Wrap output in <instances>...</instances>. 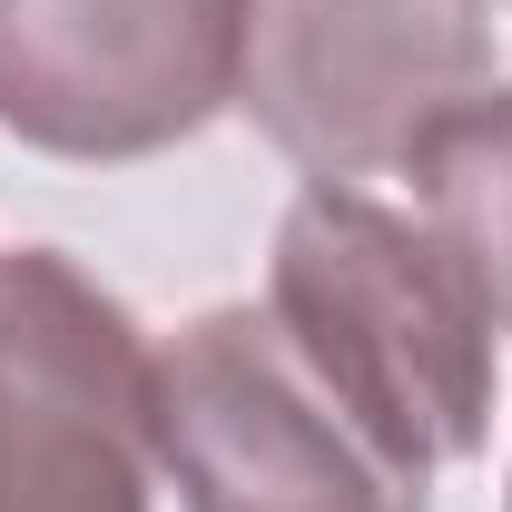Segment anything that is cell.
<instances>
[{
	"instance_id": "cell-3",
	"label": "cell",
	"mask_w": 512,
	"mask_h": 512,
	"mask_svg": "<svg viewBox=\"0 0 512 512\" xmlns=\"http://www.w3.org/2000/svg\"><path fill=\"white\" fill-rule=\"evenodd\" d=\"M493 89L483 0H247L237 109L306 188L404 178L424 138Z\"/></svg>"
},
{
	"instance_id": "cell-5",
	"label": "cell",
	"mask_w": 512,
	"mask_h": 512,
	"mask_svg": "<svg viewBox=\"0 0 512 512\" xmlns=\"http://www.w3.org/2000/svg\"><path fill=\"white\" fill-rule=\"evenodd\" d=\"M247 0H0V128L69 168L188 148L237 109Z\"/></svg>"
},
{
	"instance_id": "cell-2",
	"label": "cell",
	"mask_w": 512,
	"mask_h": 512,
	"mask_svg": "<svg viewBox=\"0 0 512 512\" xmlns=\"http://www.w3.org/2000/svg\"><path fill=\"white\" fill-rule=\"evenodd\" d=\"M158 483L188 512H434V473L394 463L266 306L158 345Z\"/></svg>"
},
{
	"instance_id": "cell-4",
	"label": "cell",
	"mask_w": 512,
	"mask_h": 512,
	"mask_svg": "<svg viewBox=\"0 0 512 512\" xmlns=\"http://www.w3.org/2000/svg\"><path fill=\"white\" fill-rule=\"evenodd\" d=\"M0 512H158V345L60 247L0 256Z\"/></svg>"
},
{
	"instance_id": "cell-1",
	"label": "cell",
	"mask_w": 512,
	"mask_h": 512,
	"mask_svg": "<svg viewBox=\"0 0 512 512\" xmlns=\"http://www.w3.org/2000/svg\"><path fill=\"white\" fill-rule=\"evenodd\" d=\"M266 316L394 463L493 444V316L453 247L365 188H306L266 256Z\"/></svg>"
},
{
	"instance_id": "cell-6",
	"label": "cell",
	"mask_w": 512,
	"mask_h": 512,
	"mask_svg": "<svg viewBox=\"0 0 512 512\" xmlns=\"http://www.w3.org/2000/svg\"><path fill=\"white\" fill-rule=\"evenodd\" d=\"M414 197H424V227L453 247V266L473 276L493 335H512V89H483L463 99L424 158L404 168Z\"/></svg>"
}]
</instances>
